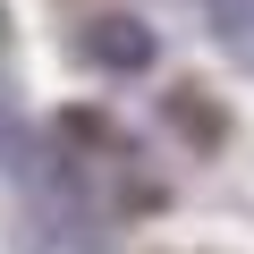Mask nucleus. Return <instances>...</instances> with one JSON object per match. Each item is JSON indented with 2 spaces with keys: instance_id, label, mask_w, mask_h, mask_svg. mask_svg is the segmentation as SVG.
Returning a JSON list of instances; mask_svg holds the SVG:
<instances>
[{
  "instance_id": "f257e3e1",
  "label": "nucleus",
  "mask_w": 254,
  "mask_h": 254,
  "mask_svg": "<svg viewBox=\"0 0 254 254\" xmlns=\"http://www.w3.org/2000/svg\"><path fill=\"white\" fill-rule=\"evenodd\" d=\"M212 9H220V26H229V43L246 51V17H254V0H212Z\"/></svg>"
}]
</instances>
